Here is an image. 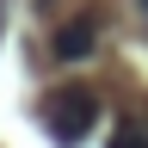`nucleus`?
<instances>
[{
    "instance_id": "obj_2",
    "label": "nucleus",
    "mask_w": 148,
    "mask_h": 148,
    "mask_svg": "<svg viewBox=\"0 0 148 148\" xmlns=\"http://www.w3.org/2000/svg\"><path fill=\"white\" fill-rule=\"evenodd\" d=\"M86 49H92V18H74V25L56 31V56H62V62H80Z\"/></svg>"
},
{
    "instance_id": "obj_1",
    "label": "nucleus",
    "mask_w": 148,
    "mask_h": 148,
    "mask_svg": "<svg viewBox=\"0 0 148 148\" xmlns=\"http://www.w3.org/2000/svg\"><path fill=\"white\" fill-rule=\"evenodd\" d=\"M92 123H99V92H92V86H56L49 99H43V130H49L62 148L86 142Z\"/></svg>"
}]
</instances>
